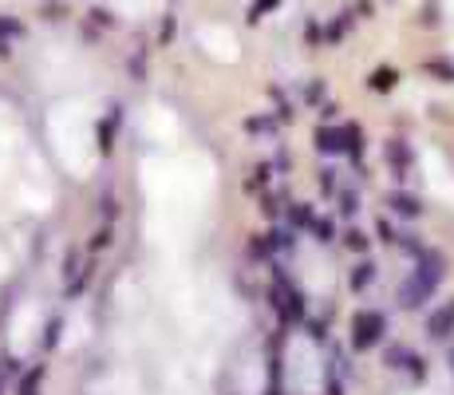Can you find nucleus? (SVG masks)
Masks as SVG:
<instances>
[{
  "instance_id": "obj_1",
  "label": "nucleus",
  "mask_w": 454,
  "mask_h": 395,
  "mask_svg": "<svg viewBox=\"0 0 454 395\" xmlns=\"http://www.w3.org/2000/svg\"><path fill=\"white\" fill-rule=\"evenodd\" d=\"M442 277H446V261H442L439 249H423L415 257V269H411V277L403 281L399 289V300H403V308H419L423 300H431L439 293Z\"/></svg>"
},
{
  "instance_id": "obj_2",
  "label": "nucleus",
  "mask_w": 454,
  "mask_h": 395,
  "mask_svg": "<svg viewBox=\"0 0 454 395\" xmlns=\"http://www.w3.org/2000/svg\"><path fill=\"white\" fill-rule=\"evenodd\" d=\"M383 332H387V320H383V313H360L356 320H352V344L360 348V352H367V348H376L379 340H383Z\"/></svg>"
},
{
  "instance_id": "obj_3",
  "label": "nucleus",
  "mask_w": 454,
  "mask_h": 395,
  "mask_svg": "<svg viewBox=\"0 0 454 395\" xmlns=\"http://www.w3.org/2000/svg\"><path fill=\"white\" fill-rule=\"evenodd\" d=\"M454 332V300H446V304H439L435 313L427 316V336H435V340H446Z\"/></svg>"
},
{
  "instance_id": "obj_4",
  "label": "nucleus",
  "mask_w": 454,
  "mask_h": 395,
  "mask_svg": "<svg viewBox=\"0 0 454 395\" xmlns=\"http://www.w3.org/2000/svg\"><path fill=\"white\" fill-rule=\"evenodd\" d=\"M387 205H391V214H399V218H423V202L415 198V194H407V190H391L387 194Z\"/></svg>"
},
{
  "instance_id": "obj_5",
  "label": "nucleus",
  "mask_w": 454,
  "mask_h": 395,
  "mask_svg": "<svg viewBox=\"0 0 454 395\" xmlns=\"http://www.w3.org/2000/svg\"><path fill=\"white\" fill-rule=\"evenodd\" d=\"M387 368H395V372H411L415 379L423 376V360H419L411 348H387Z\"/></svg>"
},
{
  "instance_id": "obj_6",
  "label": "nucleus",
  "mask_w": 454,
  "mask_h": 395,
  "mask_svg": "<svg viewBox=\"0 0 454 395\" xmlns=\"http://www.w3.org/2000/svg\"><path fill=\"white\" fill-rule=\"evenodd\" d=\"M387 162H391V170H395V178H407L411 174V166H415V155H411V146L407 142H387Z\"/></svg>"
},
{
  "instance_id": "obj_7",
  "label": "nucleus",
  "mask_w": 454,
  "mask_h": 395,
  "mask_svg": "<svg viewBox=\"0 0 454 395\" xmlns=\"http://www.w3.org/2000/svg\"><path fill=\"white\" fill-rule=\"evenodd\" d=\"M316 150L320 155H344L348 150V131H316Z\"/></svg>"
},
{
  "instance_id": "obj_8",
  "label": "nucleus",
  "mask_w": 454,
  "mask_h": 395,
  "mask_svg": "<svg viewBox=\"0 0 454 395\" xmlns=\"http://www.w3.org/2000/svg\"><path fill=\"white\" fill-rule=\"evenodd\" d=\"M288 214H293V225H297V229H316V225H320V218H316V210L308 202H293Z\"/></svg>"
},
{
  "instance_id": "obj_9",
  "label": "nucleus",
  "mask_w": 454,
  "mask_h": 395,
  "mask_svg": "<svg viewBox=\"0 0 454 395\" xmlns=\"http://www.w3.org/2000/svg\"><path fill=\"white\" fill-rule=\"evenodd\" d=\"M372 281H376V265H372V261H360V265H356V273H352V289H356V293H363Z\"/></svg>"
},
{
  "instance_id": "obj_10",
  "label": "nucleus",
  "mask_w": 454,
  "mask_h": 395,
  "mask_svg": "<svg viewBox=\"0 0 454 395\" xmlns=\"http://www.w3.org/2000/svg\"><path fill=\"white\" fill-rule=\"evenodd\" d=\"M20 372V363H16V356H0V395H4V387H8V379Z\"/></svg>"
},
{
  "instance_id": "obj_11",
  "label": "nucleus",
  "mask_w": 454,
  "mask_h": 395,
  "mask_svg": "<svg viewBox=\"0 0 454 395\" xmlns=\"http://www.w3.org/2000/svg\"><path fill=\"white\" fill-rule=\"evenodd\" d=\"M356 210H360V198H356V194H344V198H340V214H344V218H356Z\"/></svg>"
},
{
  "instance_id": "obj_12",
  "label": "nucleus",
  "mask_w": 454,
  "mask_h": 395,
  "mask_svg": "<svg viewBox=\"0 0 454 395\" xmlns=\"http://www.w3.org/2000/svg\"><path fill=\"white\" fill-rule=\"evenodd\" d=\"M348 249H356V253H363L367 249V237L360 234V229H352V234H348Z\"/></svg>"
},
{
  "instance_id": "obj_13",
  "label": "nucleus",
  "mask_w": 454,
  "mask_h": 395,
  "mask_svg": "<svg viewBox=\"0 0 454 395\" xmlns=\"http://www.w3.org/2000/svg\"><path fill=\"white\" fill-rule=\"evenodd\" d=\"M451 368H454V348H451Z\"/></svg>"
}]
</instances>
